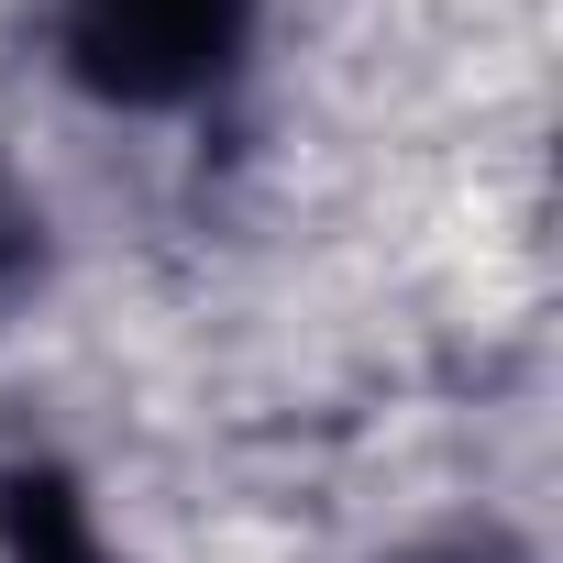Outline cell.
<instances>
[{
  "label": "cell",
  "mask_w": 563,
  "mask_h": 563,
  "mask_svg": "<svg viewBox=\"0 0 563 563\" xmlns=\"http://www.w3.org/2000/svg\"><path fill=\"white\" fill-rule=\"evenodd\" d=\"M254 0H67L56 45L67 78L111 111H188L243 67Z\"/></svg>",
  "instance_id": "obj_1"
},
{
  "label": "cell",
  "mask_w": 563,
  "mask_h": 563,
  "mask_svg": "<svg viewBox=\"0 0 563 563\" xmlns=\"http://www.w3.org/2000/svg\"><path fill=\"white\" fill-rule=\"evenodd\" d=\"M0 563H111L89 497L56 464H12L0 475Z\"/></svg>",
  "instance_id": "obj_2"
},
{
  "label": "cell",
  "mask_w": 563,
  "mask_h": 563,
  "mask_svg": "<svg viewBox=\"0 0 563 563\" xmlns=\"http://www.w3.org/2000/svg\"><path fill=\"white\" fill-rule=\"evenodd\" d=\"M34 276H45V221H34L12 188H0V321L23 310V288H34Z\"/></svg>",
  "instance_id": "obj_3"
},
{
  "label": "cell",
  "mask_w": 563,
  "mask_h": 563,
  "mask_svg": "<svg viewBox=\"0 0 563 563\" xmlns=\"http://www.w3.org/2000/svg\"><path fill=\"white\" fill-rule=\"evenodd\" d=\"M431 563H508V552H486V541H475V552H431Z\"/></svg>",
  "instance_id": "obj_4"
}]
</instances>
